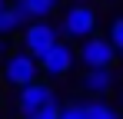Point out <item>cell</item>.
<instances>
[{
    "label": "cell",
    "mask_w": 123,
    "mask_h": 119,
    "mask_svg": "<svg viewBox=\"0 0 123 119\" xmlns=\"http://www.w3.org/2000/svg\"><path fill=\"white\" fill-rule=\"evenodd\" d=\"M60 109H63V106H57V103H50V106H43L40 113H33L30 119H60Z\"/></svg>",
    "instance_id": "13"
},
{
    "label": "cell",
    "mask_w": 123,
    "mask_h": 119,
    "mask_svg": "<svg viewBox=\"0 0 123 119\" xmlns=\"http://www.w3.org/2000/svg\"><path fill=\"white\" fill-rule=\"evenodd\" d=\"M0 53H3V37H0Z\"/></svg>",
    "instance_id": "14"
},
{
    "label": "cell",
    "mask_w": 123,
    "mask_h": 119,
    "mask_svg": "<svg viewBox=\"0 0 123 119\" xmlns=\"http://www.w3.org/2000/svg\"><path fill=\"white\" fill-rule=\"evenodd\" d=\"M110 46L117 50V53H123V17H117L113 23H110Z\"/></svg>",
    "instance_id": "10"
},
{
    "label": "cell",
    "mask_w": 123,
    "mask_h": 119,
    "mask_svg": "<svg viewBox=\"0 0 123 119\" xmlns=\"http://www.w3.org/2000/svg\"><path fill=\"white\" fill-rule=\"evenodd\" d=\"M60 33L70 40H86L97 33V10L90 3H77L63 13V23H60Z\"/></svg>",
    "instance_id": "2"
},
{
    "label": "cell",
    "mask_w": 123,
    "mask_h": 119,
    "mask_svg": "<svg viewBox=\"0 0 123 119\" xmlns=\"http://www.w3.org/2000/svg\"><path fill=\"white\" fill-rule=\"evenodd\" d=\"M53 43H60V30H57L53 23H47V20H33V23L23 30V46H27L23 53H30L37 63L50 53Z\"/></svg>",
    "instance_id": "1"
},
{
    "label": "cell",
    "mask_w": 123,
    "mask_h": 119,
    "mask_svg": "<svg viewBox=\"0 0 123 119\" xmlns=\"http://www.w3.org/2000/svg\"><path fill=\"white\" fill-rule=\"evenodd\" d=\"M20 3H23V10H27L30 20H47L57 10V0H20Z\"/></svg>",
    "instance_id": "9"
},
{
    "label": "cell",
    "mask_w": 123,
    "mask_h": 119,
    "mask_svg": "<svg viewBox=\"0 0 123 119\" xmlns=\"http://www.w3.org/2000/svg\"><path fill=\"white\" fill-rule=\"evenodd\" d=\"M50 103H57L53 86L43 83V79H33L30 86H23L20 93H17V113H20L23 119H30L33 113H40L43 106H50Z\"/></svg>",
    "instance_id": "5"
},
{
    "label": "cell",
    "mask_w": 123,
    "mask_h": 119,
    "mask_svg": "<svg viewBox=\"0 0 123 119\" xmlns=\"http://www.w3.org/2000/svg\"><path fill=\"white\" fill-rule=\"evenodd\" d=\"M83 116L86 119H123V113L106 99H90V103H83Z\"/></svg>",
    "instance_id": "8"
},
{
    "label": "cell",
    "mask_w": 123,
    "mask_h": 119,
    "mask_svg": "<svg viewBox=\"0 0 123 119\" xmlns=\"http://www.w3.org/2000/svg\"><path fill=\"white\" fill-rule=\"evenodd\" d=\"M40 76V63L30 56V53H10L3 63V83L7 86H30L33 79Z\"/></svg>",
    "instance_id": "4"
},
{
    "label": "cell",
    "mask_w": 123,
    "mask_h": 119,
    "mask_svg": "<svg viewBox=\"0 0 123 119\" xmlns=\"http://www.w3.org/2000/svg\"><path fill=\"white\" fill-rule=\"evenodd\" d=\"M113 83H117L113 70H86L80 76V89L90 93L93 99H103L106 93H113Z\"/></svg>",
    "instance_id": "7"
},
{
    "label": "cell",
    "mask_w": 123,
    "mask_h": 119,
    "mask_svg": "<svg viewBox=\"0 0 123 119\" xmlns=\"http://www.w3.org/2000/svg\"><path fill=\"white\" fill-rule=\"evenodd\" d=\"M77 56L83 60V66L86 70H113V63H117V50L110 46V40L106 37H86L80 40V53Z\"/></svg>",
    "instance_id": "3"
},
{
    "label": "cell",
    "mask_w": 123,
    "mask_h": 119,
    "mask_svg": "<svg viewBox=\"0 0 123 119\" xmlns=\"http://www.w3.org/2000/svg\"><path fill=\"white\" fill-rule=\"evenodd\" d=\"M17 27H20V23H17V17L10 13V7H3V10H0V37L17 33Z\"/></svg>",
    "instance_id": "11"
},
{
    "label": "cell",
    "mask_w": 123,
    "mask_h": 119,
    "mask_svg": "<svg viewBox=\"0 0 123 119\" xmlns=\"http://www.w3.org/2000/svg\"><path fill=\"white\" fill-rule=\"evenodd\" d=\"M60 119H86L83 116V103H67L60 109Z\"/></svg>",
    "instance_id": "12"
},
{
    "label": "cell",
    "mask_w": 123,
    "mask_h": 119,
    "mask_svg": "<svg viewBox=\"0 0 123 119\" xmlns=\"http://www.w3.org/2000/svg\"><path fill=\"white\" fill-rule=\"evenodd\" d=\"M73 63H77V53L70 50V43H53L50 53L40 60V70H43V76L60 79V76H67L73 70Z\"/></svg>",
    "instance_id": "6"
},
{
    "label": "cell",
    "mask_w": 123,
    "mask_h": 119,
    "mask_svg": "<svg viewBox=\"0 0 123 119\" xmlns=\"http://www.w3.org/2000/svg\"><path fill=\"white\" fill-rule=\"evenodd\" d=\"M3 7H7V3H3V0H0V10H3Z\"/></svg>",
    "instance_id": "15"
},
{
    "label": "cell",
    "mask_w": 123,
    "mask_h": 119,
    "mask_svg": "<svg viewBox=\"0 0 123 119\" xmlns=\"http://www.w3.org/2000/svg\"><path fill=\"white\" fill-rule=\"evenodd\" d=\"M117 56H123V53H117Z\"/></svg>",
    "instance_id": "16"
}]
</instances>
